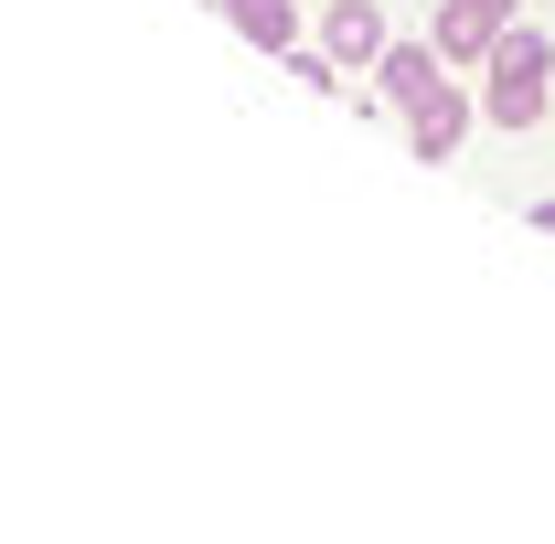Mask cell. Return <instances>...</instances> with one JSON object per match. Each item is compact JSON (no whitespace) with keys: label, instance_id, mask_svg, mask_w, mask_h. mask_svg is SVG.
<instances>
[{"label":"cell","instance_id":"1","mask_svg":"<svg viewBox=\"0 0 555 544\" xmlns=\"http://www.w3.org/2000/svg\"><path fill=\"white\" fill-rule=\"evenodd\" d=\"M545 75H555V43L545 33H491V129H534L545 118Z\"/></svg>","mask_w":555,"mask_h":544},{"label":"cell","instance_id":"2","mask_svg":"<svg viewBox=\"0 0 555 544\" xmlns=\"http://www.w3.org/2000/svg\"><path fill=\"white\" fill-rule=\"evenodd\" d=\"M332 65H385V11L374 0H332Z\"/></svg>","mask_w":555,"mask_h":544},{"label":"cell","instance_id":"3","mask_svg":"<svg viewBox=\"0 0 555 544\" xmlns=\"http://www.w3.org/2000/svg\"><path fill=\"white\" fill-rule=\"evenodd\" d=\"M406 129H416V160H449V150H460V129H470V107L438 86V96H416V107H406Z\"/></svg>","mask_w":555,"mask_h":544},{"label":"cell","instance_id":"4","mask_svg":"<svg viewBox=\"0 0 555 544\" xmlns=\"http://www.w3.org/2000/svg\"><path fill=\"white\" fill-rule=\"evenodd\" d=\"M385 96H396V107L438 96V54H427V43H385Z\"/></svg>","mask_w":555,"mask_h":544},{"label":"cell","instance_id":"5","mask_svg":"<svg viewBox=\"0 0 555 544\" xmlns=\"http://www.w3.org/2000/svg\"><path fill=\"white\" fill-rule=\"evenodd\" d=\"M235 11V33H257V43H288L299 22H288V0H224Z\"/></svg>","mask_w":555,"mask_h":544}]
</instances>
